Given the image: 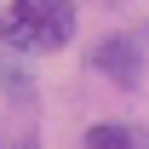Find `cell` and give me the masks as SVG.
I'll return each mask as SVG.
<instances>
[{"label":"cell","instance_id":"7a4b0ae2","mask_svg":"<svg viewBox=\"0 0 149 149\" xmlns=\"http://www.w3.org/2000/svg\"><path fill=\"white\" fill-rule=\"evenodd\" d=\"M92 63H97V74H109L115 86H138V80H143V52H138L132 35H109L92 52Z\"/></svg>","mask_w":149,"mask_h":149},{"label":"cell","instance_id":"3957f363","mask_svg":"<svg viewBox=\"0 0 149 149\" xmlns=\"http://www.w3.org/2000/svg\"><path fill=\"white\" fill-rule=\"evenodd\" d=\"M86 149H149V138L138 126H109V120H103V126L86 132Z\"/></svg>","mask_w":149,"mask_h":149},{"label":"cell","instance_id":"277c9868","mask_svg":"<svg viewBox=\"0 0 149 149\" xmlns=\"http://www.w3.org/2000/svg\"><path fill=\"white\" fill-rule=\"evenodd\" d=\"M12 149H35V138H17V143H12Z\"/></svg>","mask_w":149,"mask_h":149},{"label":"cell","instance_id":"6da1fadb","mask_svg":"<svg viewBox=\"0 0 149 149\" xmlns=\"http://www.w3.org/2000/svg\"><path fill=\"white\" fill-rule=\"evenodd\" d=\"M74 35V0H12L0 12V40L17 52H57Z\"/></svg>","mask_w":149,"mask_h":149}]
</instances>
